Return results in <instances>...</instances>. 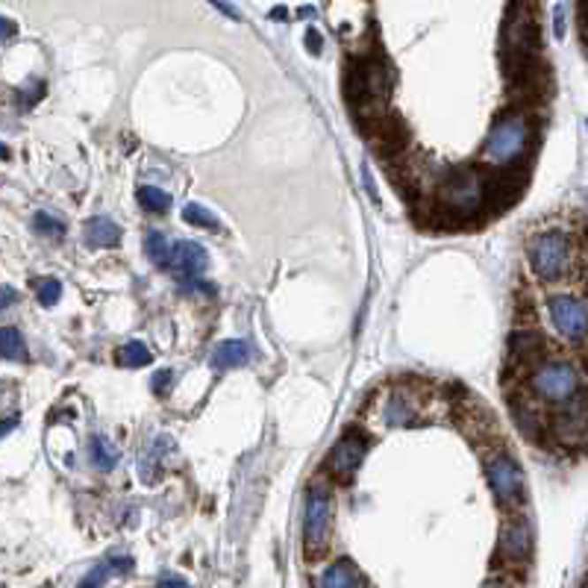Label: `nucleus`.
<instances>
[{
	"label": "nucleus",
	"instance_id": "obj_24",
	"mask_svg": "<svg viewBox=\"0 0 588 588\" xmlns=\"http://www.w3.org/2000/svg\"><path fill=\"white\" fill-rule=\"evenodd\" d=\"M153 356H150V350L141 345V341H126V345L118 350V362H121L124 368H141V365H148Z\"/></svg>",
	"mask_w": 588,
	"mask_h": 588
},
{
	"label": "nucleus",
	"instance_id": "obj_23",
	"mask_svg": "<svg viewBox=\"0 0 588 588\" xmlns=\"http://www.w3.org/2000/svg\"><path fill=\"white\" fill-rule=\"evenodd\" d=\"M386 421L388 427H409V424H415V412L403 397H394V401H388L386 406Z\"/></svg>",
	"mask_w": 588,
	"mask_h": 588
},
{
	"label": "nucleus",
	"instance_id": "obj_7",
	"mask_svg": "<svg viewBox=\"0 0 588 588\" xmlns=\"http://www.w3.org/2000/svg\"><path fill=\"white\" fill-rule=\"evenodd\" d=\"M547 312L556 332L568 341H583L588 336V306L577 294H554L547 301Z\"/></svg>",
	"mask_w": 588,
	"mask_h": 588
},
{
	"label": "nucleus",
	"instance_id": "obj_6",
	"mask_svg": "<svg viewBox=\"0 0 588 588\" xmlns=\"http://www.w3.org/2000/svg\"><path fill=\"white\" fill-rule=\"evenodd\" d=\"M527 144H530L527 121H523L521 115H506L492 126V133H488L483 157L488 162H494V165H506V162L518 159L521 153L527 150Z\"/></svg>",
	"mask_w": 588,
	"mask_h": 588
},
{
	"label": "nucleus",
	"instance_id": "obj_34",
	"mask_svg": "<svg viewBox=\"0 0 588 588\" xmlns=\"http://www.w3.org/2000/svg\"><path fill=\"white\" fill-rule=\"evenodd\" d=\"M585 235H588V227H585Z\"/></svg>",
	"mask_w": 588,
	"mask_h": 588
},
{
	"label": "nucleus",
	"instance_id": "obj_2",
	"mask_svg": "<svg viewBox=\"0 0 588 588\" xmlns=\"http://www.w3.org/2000/svg\"><path fill=\"white\" fill-rule=\"evenodd\" d=\"M527 256L541 283H559L571 268L574 253L565 233H541L527 241Z\"/></svg>",
	"mask_w": 588,
	"mask_h": 588
},
{
	"label": "nucleus",
	"instance_id": "obj_31",
	"mask_svg": "<svg viewBox=\"0 0 588 588\" xmlns=\"http://www.w3.org/2000/svg\"><path fill=\"white\" fill-rule=\"evenodd\" d=\"M15 35V24L9 21V18H4V42H9Z\"/></svg>",
	"mask_w": 588,
	"mask_h": 588
},
{
	"label": "nucleus",
	"instance_id": "obj_33",
	"mask_svg": "<svg viewBox=\"0 0 588 588\" xmlns=\"http://www.w3.org/2000/svg\"><path fill=\"white\" fill-rule=\"evenodd\" d=\"M15 424H18V418H6L4 421V436H9V432L15 430Z\"/></svg>",
	"mask_w": 588,
	"mask_h": 588
},
{
	"label": "nucleus",
	"instance_id": "obj_19",
	"mask_svg": "<svg viewBox=\"0 0 588 588\" xmlns=\"http://www.w3.org/2000/svg\"><path fill=\"white\" fill-rule=\"evenodd\" d=\"M144 250H148V256H150L153 265H171V253H174V244L168 241L165 233L150 230L148 239H144Z\"/></svg>",
	"mask_w": 588,
	"mask_h": 588
},
{
	"label": "nucleus",
	"instance_id": "obj_29",
	"mask_svg": "<svg viewBox=\"0 0 588 588\" xmlns=\"http://www.w3.org/2000/svg\"><path fill=\"white\" fill-rule=\"evenodd\" d=\"M171 386H174V374H171V370H159V374H153V392L157 394H168Z\"/></svg>",
	"mask_w": 588,
	"mask_h": 588
},
{
	"label": "nucleus",
	"instance_id": "obj_27",
	"mask_svg": "<svg viewBox=\"0 0 588 588\" xmlns=\"http://www.w3.org/2000/svg\"><path fill=\"white\" fill-rule=\"evenodd\" d=\"M59 297H62L59 279L48 277V279H39V283H35V301H39L42 306H57Z\"/></svg>",
	"mask_w": 588,
	"mask_h": 588
},
{
	"label": "nucleus",
	"instance_id": "obj_13",
	"mask_svg": "<svg viewBox=\"0 0 588 588\" xmlns=\"http://www.w3.org/2000/svg\"><path fill=\"white\" fill-rule=\"evenodd\" d=\"M206 262H210V256H206V250L201 248V244L195 241H179L174 244V253H171V271L179 277V279H192V277H201Z\"/></svg>",
	"mask_w": 588,
	"mask_h": 588
},
{
	"label": "nucleus",
	"instance_id": "obj_17",
	"mask_svg": "<svg viewBox=\"0 0 588 588\" xmlns=\"http://www.w3.org/2000/svg\"><path fill=\"white\" fill-rule=\"evenodd\" d=\"M512 418L518 421V430L527 436L530 441H541V415H538V409H532V406L527 403V401H512Z\"/></svg>",
	"mask_w": 588,
	"mask_h": 588
},
{
	"label": "nucleus",
	"instance_id": "obj_22",
	"mask_svg": "<svg viewBox=\"0 0 588 588\" xmlns=\"http://www.w3.org/2000/svg\"><path fill=\"white\" fill-rule=\"evenodd\" d=\"M139 203H141L148 212H157V215L171 210V197L162 192V188H157V186H141V188H139Z\"/></svg>",
	"mask_w": 588,
	"mask_h": 588
},
{
	"label": "nucleus",
	"instance_id": "obj_3",
	"mask_svg": "<svg viewBox=\"0 0 588 588\" xmlns=\"http://www.w3.org/2000/svg\"><path fill=\"white\" fill-rule=\"evenodd\" d=\"M485 477L497 497V503H500L503 509H518V506H523V500H527V483H523L521 465L515 462L509 454L492 450V454L485 456Z\"/></svg>",
	"mask_w": 588,
	"mask_h": 588
},
{
	"label": "nucleus",
	"instance_id": "obj_15",
	"mask_svg": "<svg viewBox=\"0 0 588 588\" xmlns=\"http://www.w3.org/2000/svg\"><path fill=\"white\" fill-rule=\"evenodd\" d=\"M250 362V347L244 345L241 339H230V341H221L218 347L212 350V365L215 368H241Z\"/></svg>",
	"mask_w": 588,
	"mask_h": 588
},
{
	"label": "nucleus",
	"instance_id": "obj_28",
	"mask_svg": "<svg viewBox=\"0 0 588 588\" xmlns=\"http://www.w3.org/2000/svg\"><path fill=\"white\" fill-rule=\"evenodd\" d=\"M110 574H115V571H112V565H110V562H103V565H97L88 577H83V580H80V585H103V583H106V577H110Z\"/></svg>",
	"mask_w": 588,
	"mask_h": 588
},
{
	"label": "nucleus",
	"instance_id": "obj_25",
	"mask_svg": "<svg viewBox=\"0 0 588 588\" xmlns=\"http://www.w3.org/2000/svg\"><path fill=\"white\" fill-rule=\"evenodd\" d=\"M183 221L195 224V227H203V230H218V221H215V215L210 210H203L201 203H186L183 206Z\"/></svg>",
	"mask_w": 588,
	"mask_h": 588
},
{
	"label": "nucleus",
	"instance_id": "obj_30",
	"mask_svg": "<svg viewBox=\"0 0 588 588\" xmlns=\"http://www.w3.org/2000/svg\"><path fill=\"white\" fill-rule=\"evenodd\" d=\"M159 585H186V580H183V577H174V574H162Z\"/></svg>",
	"mask_w": 588,
	"mask_h": 588
},
{
	"label": "nucleus",
	"instance_id": "obj_5",
	"mask_svg": "<svg viewBox=\"0 0 588 588\" xmlns=\"http://www.w3.org/2000/svg\"><path fill=\"white\" fill-rule=\"evenodd\" d=\"M330 518H332L330 492L321 485H312L309 494H306V512H303V550L309 559H318L327 550Z\"/></svg>",
	"mask_w": 588,
	"mask_h": 588
},
{
	"label": "nucleus",
	"instance_id": "obj_1",
	"mask_svg": "<svg viewBox=\"0 0 588 588\" xmlns=\"http://www.w3.org/2000/svg\"><path fill=\"white\" fill-rule=\"evenodd\" d=\"M485 206V179L479 171L456 165L447 168L439 179V206L430 210L439 227H456L468 215H477Z\"/></svg>",
	"mask_w": 588,
	"mask_h": 588
},
{
	"label": "nucleus",
	"instance_id": "obj_16",
	"mask_svg": "<svg viewBox=\"0 0 588 588\" xmlns=\"http://www.w3.org/2000/svg\"><path fill=\"white\" fill-rule=\"evenodd\" d=\"M318 585H330V588H350V585H365V577L356 571L353 562H336L330 565L327 571L318 577Z\"/></svg>",
	"mask_w": 588,
	"mask_h": 588
},
{
	"label": "nucleus",
	"instance_id": "obj_26",
	"mask_svg": "<svg viewBox=\"0 0 588 588\" xmlns=\"http://www.w3.org/2000/svg\"><path fill=\"white\" fill-rule=\"evenodd\" d=\"M33 230L39 233V235H44V239H62V235H65V224L57 221L48 212H39L33 218Z\"/></svg>",
	"mask_w": 588,
	"mask_h": 588
},
{
	"label": "nucleus",
	"instance_id": "obj_9",
	"mask_svg": "<svg viewBox=\"0 0 588 588\" xmlns=\"http://www.w3.org/2000/svg\"><path fill=\"white\" fill-rule=\"evenodd\" d=\"M554 432L565 447H588V397L577 392L554 418Z\"/></svg>",
	"mask_w": 588,
	"mask_h": 588
},
{
	"label": "nucleus",
	"instance_id": "obj_11",
	"mask_svg": "<svg viewBox=\"0 0 588 588\" xmlns=\"http://www.w3.org/2000/svg\"><path fill=\"white\" fill-rule=\"evenodd\" d=\"M365 450H368V441L362 439L356 430L345 432L330 454V474L341 479V483H347V479L356 474V468L362 465V459H365Z\"/></svg>",
	"mask_w": 588,
	"mask_h": 588
},
{
	"label": "nucleus",
	"instance_id": "obj_10",
	"mask_svg": "<svg viewBox=\"0 0 588 588\" xmlns=\"http://www.w3.org/2000/svg\"><path fill=\"white\" fill-rule=\"evenodd\" d=\"M497 556H500L503 562L512 568V571L532 556V527H530L527 518H521V515H512V518L503 521Z\"/></svg>",
	"mask_w": 588,
	"mask_h": 588
},
{
	"label": "nucleus",
	"instance_id": "obj_14",
	"mask_svg": "<svg viewBox=\"0 0 588 588\" xmlns=\"http://www.w3.org/2000/svg\"><path fill=\"white\" fill-rule=\"evenodd\" d=\"M541 350V332L538 330H515L509 336V359L515 362H532Z\"/></svg>",
	"mask_w": 588,
	"mask_h": 588
},
{
	"label": "nucleus",
	"instance_id": "obj_18",
	"mask_svg": "<svg viewBox=\"0 0 588 588\" xmlns=\"http://www.w3.org/2000/svg\"><path fill=\"white\" fill-rule=\"evenodd\" d=\"M121 239V227H118L115 221L110 218H92L86 224V241L92 244V248H112Z\"/></svg>",
	"mask_w": 588,
	"mask_h": 588
},
{
	"label": "nucleus",
	"instance_id": "obj_4",
	"mask_svg": "<svg viewBox=\"0 0 588 588\" xmlns=\"http://www.w3.org/2000/svg\"><path fill=\"white\" fill-rule=\"evenodd\" d=\"M530 388L538 401L565 403L580 392V374L574 370L571 362H541V365L532 370Z\"/></svg>",
	"mask_w": 588,
	"mask_h": 588
},
{
	"label": "nucleus",
	"instance_id": "obj_32",
	"mask_svg": "<svg viewBox=\"0 0 588 588\" xmlns=\"http://www.w3.org/2000/svg\"><path fill=\"white\" fill-rule=\"evenodd\" d=\"M12 301H15V292H12L9 286H4V303H0V306H4V309H9V303H12Z\"/></svg>",
	"mask_w": 588,
	"mask_h": 588
},
{
	"label": "nucleus",
	"instance_id": "obj_20",
	"mask_svg": "<svg viewBox=\"0 0 588 588\" xmlns=\"http://www.w3.org/2000/svg\"><path fill=\"white\" fill-rule=\"evenodd\" d=\"M92 465L101 468V470H112L118 465V450L106 436L92 439Z\"/></svg>",
	"mask_w": 588,
	"mask_h": 588
},
{
	"label": "nucleus",
	"instance_id": "obj_21",
	"mask_svg": "<svg viewBox=\"0 0 588 588\" xmlns=\"http://www.w3.org/2000/svg\"><path fill=\"white\" fill-rule=\"evenodd\" d=\"M0 350H4V359H9V362L27 359L24 339L15 327H4V332H0Z\"/></svg>",
	"mask_w": 588,
	"mask_h": 588
},
{
	"label": "nucleus",
	"instance_id": "obj_8",
	"mask_svg": "<svg viewBox=\"0 0 588 588\" xmlns=\"http://www.w3.org/2000/svg\"><path fill=\"white\" fill-rule=\"evenodd\" d=\"M527 168H509L503 165L485 179V206L488 212H503L521 201L523 188H527Z\"/></svg>",
	"mask_w": 588,
	"mask_h": 588
},
{
	"label": "nucleus",
	"instance_id": "obj_12",
	"mask_svg": "<svg viewBox=\"0 0 588 588\" xmlns=\"http://www.w3.org/2000/svg\"><path fill=\"white\" fill-rule=\"evenodd\" d=\"M368 135L383 157H401V153L406 150V144H409V126L403 124L401 115H392V112H386L379 121H374Z\"/></svg>",
	"mask_w": 588,
	"mask_h": 588
}]
</instances>
